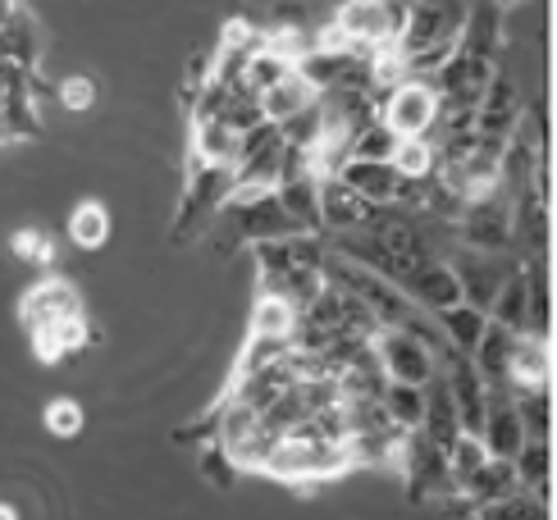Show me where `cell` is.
Masks as SVG:
<instances>
[{
	"instance_id": "3957f363",
	"label": "cell",
	"mask_w": 557,
	"mask_h": 520,
	"mask_svg": "<svg viewBox=\"0 0 557 520\" xmlns=\"http://www.w3.org/2000/svg\"><path fill=\"white\" fill-rule=\"evenodd\" d=\"M457 233L471 251H507L512 247V197L503 187H494V193L467 201Z\"/></svg>"
},
{
	"instance_id": "f546056e",
	"label": "cell",
	"mask_w": 557,
	"mask_h": 520,
	"mask_svg": "<svg viewBox=\"0 0 557 520\" xmlns=\"http://www.w3.org/2000/svg\"><path fill=\"white\" fill-rule=\"evenodd\" d=\"M201 470H206V475H211V484H220V488H228V484H234V475H238V466L228 461V453H224L220 443L201 453Z\"/></svg>"
},
{
	"instance_id": "ffe728a7",
	"label": "cell",
	"mask_w": 557,
	"mask_h": 520,
	"mask_svg": "<svg viewBox=\"0 0 557 520\" xmlns=\"http://www.w3.org/2000/svg\"><path fill=\"white\" fill-rule=\"evenodd\" d=\"M434 315H438V329H444V343L453 351H467V357H471V347L484 334V320H490V315L475 311V306H467V301L448 306V311H434Z\"/></svg>"
},
{
	"instance_id": "5b68a950",
	"label": "cell",
	"mask_w": 557,
	"mask_h": 520,
	"mask_svg": "<svg viewBox=\"0 0 557 520\" xmlns=\"http://www.w3.org/2000/svg\"><path fill=\"white\" fill-rule=\"evenodd\" d=\"M517 270H521V260H507V251H471V247L461 251L457 265H453L461 301L475 306V311H484V315H490V306H494V297L503 288V278L517 274Z\"/></svg>"
},
{
	"instance_id": "44dd1931",
	"label": "cell",
	"mask_w": 557,
	"mask_h": 520,
	"mask_svg": "<svg viewBox=\"0 0 557 520\" xmlns=\"http://www.w3.org/2000/svg\"><path fill=\"white\" fill-rule=\"evenodd\" d=\"M380 407H384V416L393 420V430H403V434H411V430H421V416H425V393L416 388V384H384V393H380Z\"/></svg>"
},
{
	"instance_id": "8fae6325",
	"label": "cell",
	"mask_w": 557,
	"mask_h": 520,
	"mask_svg": "<svg viewBox=\"0 0 557 520\" xmlns=\"http://www.w3.org/2000/svg\"><path fill=\"white\" fill-rule=\"evenodd\" d=\"M78 311H83V297H78V288L69 278H41L18 297V324L23 329H37L46 320L78 315Z\"/></svg>"
},
{
	"instance_id": "277c9868",
	"label": "cell",
	"mask_w": 557,
	"mask_h": 520,
	"mask_svg": "<svg viewBox=\"0 0 557 520\" xmlns=\"http://www.w3.org/2000/svg\"><path fill=\"white\" fill-rule=\"evenodd\" d=\"M380 120L393 137H430L434 133V120H438V97L430 78H407L388 91L380 101Z\"/></svg>"
},
{
	"instance_id": "9c48e42d",
	"label": "cell",
	"mask_w": 557,
	"mask_h": 520,
	"mask_svg": "<svg viewBox=\"0 0 557 520\" xmlns=\"http://www.w3.org/2000/svg\"><path fill=\"white\" fill-rule=\"evenodd\" d=\"M234 164H197V174H193V187H188V197H183V210H178V238H183V228L188 224H201L206 215H220L224 201L234 197Z\"/></svg>"
},
{
	"instance_id": "6da1fadb",
	"label": "cell",
	"mask_w": 557,
	"mask_h": 520,
	"mask_svg": "<svg viewBox=\"0 0 557 520\" xmlns=\"http://www.w3.org/2000/svg\"><path fill=\"white\" fill-rule=\"evenodd\" d=\"M403 18H407V0H343L334 10V23L347 41V51H357L366 60L398 41Z\"/></svg>"
},
{
	"instance_id": "30bf717a",
	"label": "cell",
	"mask_w": 557,
	"mask_h": 520,
	"mask_svg": "<svg viewBox=\"0 0 557 520\" xmlns=\"http://www.w3.org/2000/svg\"><path fill=\"white\" fill-rule=\"evenodd\" d=\"M553 380V357H548V334H517L512 343V357H507V388L517 397L521 393H548Z\"/></svg>"
},
{
	"instance_id": "f1b7e54d",
	"label": "cell",
	"mask_w": 557,
	"mask_h": 520,
	"mask_svg": "<svg viewBox=\"0 0 557 520\" xmlns=\"http://www.w3.org/2000/svg\"><path fill=\"white\" fill-rule=\"evenodd\" d=\"M55 97H60V106H64L69 114H87L91 106H97V83L83 78V74H69V78H60Z\"/></svg>"
},
{
	"instance_id": "d6986e66",
	"label": "cell",
	"mask_w": 557,
	"mask_h": 520,
	"mask_svg": "<svg viewBox=\"0 0 557 520\" xmlns=\"http://www.w3.org/2000/svg\"><path fill=\"white\" fill-rule=\"evenodd\" d=\"M64 233L78 251H101L110 243V210L101 201H78L74 210H69Z\"/></svg>"
},
{
	"instance_id": "7402d4cb",
	"label": "cell",
	"mask_w": 557,
	"mask_h": 520,
	"mask_svg": "<svg viewBox=\"0 0 557 520\" xmlns=\"http://www.w3.org/2000/svg\"><path fill=\"white\" fill-rule=\"evenodd\" d=\"M490 320L503 324V329H512V334H525V329H530V297H525L521 270L503 278V288H498V297L490 306Z\"/></svg>"
},
{
	"instance_id": "52a82bcc",
	"label": "cell",
	"mask_w": 557,
	"mask_h": 520,
	"mask_svg": "<svg viewBox=\"0 0 557 520\" xmlns=\"http://www.w3.org/2000/svg\"><path fill=\"white\" fill-rule=\"evenodd\" d=\"M375 357H380V366H384V374L393 384H416L421 388L434 374L430 347L416 343L411 334H403V329H380L375 334Z\"/></svg>"
},
{
	"instance_id": "ba28073f",
	"label": "cell",
	"mask_w": 557,
	"mask_h": 520,
	"mask_svg": "<svg viewBox=\"0 0 557 520\" xmlns=\"http://www.w3.org/2000/svg\"><path fill=\"white\" fill-rule=\"evenodd\" d=\"M398 293L421 306V311H448V306L461 301V288H457V274L448 260H416V265L398 278Z\"/></svg>"
},
{
	"instance_id": "9a60e30c",
	"label": "cell",
	"mask_w": 557,
	"mask_h": 520,
	"mask_svg": "<svg viewBox=\"0 0 557 520\" xmlns=\"http://www.w3.org/2000/svg\"><path fill=\"white\" fill-rule=\"evenodd\" d=\"M338 178L352 187V193L366 201V206H393V193H398V174H393L388 160H347Z\"/></svg>"
},
{
	"instance_id": "603a6c76",
	"label": "cell",
	"mask_w": 557,
	"mask_h": 520,
	"mask_svg": "<svg viewBox=\"0 0 557 520\" xmlns=\"http://www.w3.org/2000/svg\"><path fill=\"white\" fill-rule=\"evenodd\" d=\"M512 466H517V475H521L525 488H535L540 498H548V475H553V443L548 438H525L517 447Z\"/></svg>"
},
{
	"instance_id": "7c38bea8",
	"label": "cell",
	"mask_w": 557,
	"mask_h": 520,
	"mask_svg": "<svg viewBox=\"0 0 557 520\" xmlns=\"http://www.w3.org/2000/svg\"><path fill=\"white\" fill-rule=\"evenodd\" d=\"M315 210H320V224L334 228V233H352V228H361L366 215H370V206H366L338 174H334V178H320V187H315Z\"/></svg>"
},
{
	"instance_id": "5bb4252c",
	"label": "cell",
	"mask_w": 557,
	"mask_h": 520,
	"mask_svg": "<svg viewBox=\"0 0 557 520\" xmlns=\"http://www.w3.org/2000/svg\"><path fill=\"white\" fill-rule=\"evenodd\" d=\"M257 101H261V114H265L270 124H288V120H297V114H307V110L320 101V91H315V87H311V83L293 69V74H284L274 87H265Z\"/></svg>"
},
{
	"instance_id": "4dcf8cb0",
	"label": "cell",
	"mask_w": 557,
	"mask_h": 520,
	"mask_svg": "<svg viewBox=\"0 0 557 520\" xmlns=\"http://www.w3.org/2000/svg\"><path fill=\"white\" fill-rule=\"evenodd\" d=\"M0 520H18V507H14V503H5V498H0Z\"/></svg>"
},
{
	"instance_id": "cb8c5ba5",
	"label": "cell",
	"mask_w": 557,
	"mask_h": 520,
	"mask_svg": "<svg viewBox=\"0 0 557 520\" xmlns=\"http://www.w3.org/2000/svg\"><path fill=\"white\" fill-rule=\"evenodd\" d=\"M434 141L430 137H398V147H393L388 164H393V174L398 178H416V183H425L434 174Z\"/></svg>"
},
{
	"instance_id": "e0dca14e",
	"label": "cell",
	"mask_w": 557,
	"mask_h": 520,
	"mask_svg": "<svg viewBox=\"0 0 557 520\" xmlns=\"http://www.w3.org/2000/svg\"><path fill=\"white\" fill-rule=\"evenodd\" d=\"M517 488H525L521 484V475H517V466L507 461V457H490L484 461L475 475H471V484L461 488V498H467L471 507H484V503H498V498H512Z\"/></svg>"
},
{
	"instance_id": "ac0fdd59",
	"label": "cell",
	"mask_w": 557,
	"mask_h": 520,
	"mask_svg": "<svg viewBox=\"0 0 557 520\" xmlns=\"http://www.w3.org/2000/svg\"><path fill=\"white\" fill-rule=\"evenodd\" d=\"M243 133L228 128L224 120H197L193 124V156L197 164H234Z\"/></svg>"
},
{
	"instance_id": "7a4b0ae2",
	"label": "cell",
	"mask_w": 557,
	"mask_h": 520,
	"mask_svg": "<svg viewBox=\"0 0 557 520\" xmlns=\"http://www.w3.org/2000/svg\"><path fill=\"white\" fill-rule=\"evenodd\" d=\"M284 151H288V137L278 124L261 120L257 128H247L238 141V160H234L238 187H274L278 174H284Z\"/></svg>"
},
{
	"instance_id": "8992f818",
	"label": "cell",
	"mask_w": 557,
	"mask_h": 520,
	"mask_svg": "<svg viewBox=\"0 0 557 520\" xmlns=\"http://www.w3.org/2000/svg\"><path fill=\"white\" fill-rule=\"evenodd\" d=\"M490 78H494V60H480V55H461V51H453V55L430 74V87H434L438 106L475 110L480 97H484V87H490Z\"/></svg>"
},
{
	"instance_id": "1f68e13d",
	"label": "cell",
	"mask_w": 557,
	"mask_h": 520,
	"mask_svg": "<svg viewBox=\"0 0 557 520\" xmlns=\"http://www.w3.org/2000/svg\"><path fill=\"white\" fill-rule=\"evenodd\" d=\"M503 5H525V0H503Z\"/></svg>"
},
{
	"instance_id": "83f0119b",
	"label": "cell",
	"mask_w": 557,
	"mask_h": 520,
	"mask_svg": "<svg viewBox=\"0 0 557 520\" xmlns=\"http://www.w3.org/2000/svg\"><path fill=\"white\" fill-rule=\"evenodd\" d=\"M393 147H398V137L384 128V120H375V124H366V128L352 133V156L357 160H388Z\"/></svg>"
},
{
	"instance_id": "4316f807",
	"label": "cell",
	"mask_w": 557,
	"mask_h": 520,
	"mask_svg": "<svg viewBox=\"0 0 557 520\" xmlns=\"http://www.w3.org/2000/svg\"><path fill=\"white\" fill-rule=\"evenodd\" d=\"M41 424H46V434L51 438H78L83 434V401L74 397H55V401H46V411H41Z\"/></svg>"
},
{
	"instance_id": "d4e9b609",
	"label": "cell",
	"mask_w": 557,
	"mask_h": 520,
	"mask_svg": "<svg viewBox=\"0 0 557 520\" xmlns=\"http://www.w3.org/2000/svg\"><path fill=\"white\" fill-rule=\"evenodd\" d=\"M475 520H548V498H540L535 488H517L512 498L475 507Z\"/></svg>"
},
{
	"instance_id": "484cf974",
	"label": "cell",
	"mask_w": 557,
	"mask_h": 520,
	"mask_svg": "<svg viewBox=\"0 0 557 520\" xmlns=\"http://www.w3.org/2000/svg\"><path fill=\"white\" fill-rule=\"evenodd\" d=\"M10 251L18 256V260H28V265H37V270H51L55 265V256H60V247H55V238L46 228H18L14 238H10Z\"/></svg>"
},
{
	"instance_id": "2e32d148",
	"label": "cell",
	"mask_w": 557,
	"mask_h": 520,
	"mask_svg": "<svg viewBox=\"0 0 557 520\" xmlns=\"http://www.w3.org/2000/svg\"><path fill=\"white\" fill-rule=\"evenodd\" d=\"M297 320L301 311L284 297V293H270L261 288L257 306H251V338H274V343H293L297 334Z\"/></svg>"
},
{
	"instance_id": "4fadbf2b",
	"label": "cell",
	"mask_w": 557,
	"mask_h": 520,
	"mask_svg": "<svg viewBox=\"0 0 557 520\" xmlns=\"http://www.w3.org/2000/svg\"><path fill=\"white\" fill-rule=\"evenodd\" d=\"M28 338H33V357L41 366H60L69 351H78L91 334H87V315H60V320H46L37 329H28Z\"/></svg>"
}]
</instances>
